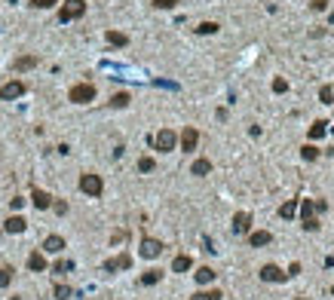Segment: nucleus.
Segmentation results:
<instances>
[{
  "label": "nucleus",
  "mask_w": 334,
  "mask_h": 300,
  "mask_svg": "<svg viewBox=\"0 0 334 300\" xmlns=\"http://www.w3.org/2000/svg\"><path fill=\"white\" fill-rule=\"evenodd\" d=\"M86 13V3L83 0H65V6H62V13H59V21H74Z\"/></svg>",
  "instance_id": "f257e3e1"
},
{
  "label": "nucleus",
  "mask_w": 334,
  "mask_h": 300,
  "mask_svg": "<svg viewBox=\"0 0 334 300\" xmlns=\"http://www.w3.org/2000/svg\"><path fill=\"white\" fill-rule=\"evenodd\" d=\"M67 98H71L74 105H89V101L95 98V86H92V83H77Z\"/></svg>",
  "instance_id": "f03ea898"
},
{
  "label": "nucleus",
  "mask_w": 334,
  "mask_h": 300,
  "mask_svg": "<svg viewBox=\"0 0 334 300\" xmlns=\"http://www.w3.org/2000/svg\"><path fill=\"white\" fill-rule=\"evenodd\" d=\"M175 144H178V135L172 132V129H159L156 138H154V147L159 150V153H169V150H175Z\"/></svg>",
  "instance_id": "7ed1b4c3"
},
{
  "label": "nucleus",
  "mask_w": 334,
  "mask_h": 300,
  "mask_svg": "<svg viewBox=\"0 0 334 300\" xmlns=\"http://www.w3.org/2000/svg\"><path fill=\"white\" fill-rule=\"evenodd\" d=\"M80 190H83L86 196H101L105 184H101V178H98V175H92V171H89V175L80 178Z\"/></svg>",
  "instance_id": "20e7f679"
},
{
  "label": "nucleus",
  "mask_w": 334,
  "mask_h": 300,
  "mask_svg": "<svg viewBox=\"0 0 334 300\" xmlns=\"http://www.w3.org/2000/svg\"><path fill=\"white\" fill-rule=\"evenodd\" d=\"M178 141H181V150H184V153H193V150H197V141H200V132L193 129V126H187V129L178 135Z\"/></svg>",
  "instance_id": "39448f33"
},
{
  "label": "nucleus",
  "mask_w": 334,
  "mask_h": 300,
  "mask_svg": "<svg viewBox=\"0 0 334 300\" xmlns=\"http://www.w3.org/2000/svg\"><path fill=\"white\" fill-rule=\"evenodd\" d=\"M25 95V83H22V80H9V83L0 89V98L3 101H13V98H22Z\"/></svg>",
  "instance_id": "423d86ee"
},
{
  "label": "nucleus",
  "mask_w": 334,
  "mask_h": 300,
  "mask_svg": "<svg viewBox=\"0 0 334 300\" xmlns=\"http://www.w3.org/2000/svg\"><path fill=\"white\" fill-rule=\"evenodd\" d=\"M163 255V242L159 239H141V257H147V260H154V257H159Z\"/></svg>",
  "instance_id": "0eeeda50"
},
{
  "label": "nucleus",
  "mask_w": 334,
  "mask_h": 300,
  "mask_svg": "<svg viewBox=\"0 0 334 300\" xmlns=\"http://www.w3.org/2000/svg\"><path fill=\"white\" fill-rule=\"evenodd\" d=\"M129 267H132V257H129V255H120V257H111V260H105V273L129 270Z\"/></svg>",
  "instance_id": "6e6552de"
},
{
  "label": "nucleus",
  "mask_w": 334,
  "mask_h": 300,
  "mask_svg": "<svg viewBox=\"0 0 334 300\" xmlns=\"http://www.w3.org/2000/svg\"><path fill=\"white\" fill-rule=\"evenodd\" d=\"M31 202H34V209H49V205H52V196L49 193H46V190H40V187H34L31 190Z\"/></svg>",
  "instance_id": "1a4fd4ad"
},
{
  "label": "nucleus",
  "mask_w": 334,
  "mask_h": 300,
  "mask_svg": "<svg viewBox=\"0 0 334 300\" xmlns=\"http://www.w3.org/2000/svg\"><path fill=\"white\" fill-rule=\"evenodd\" d=\"M258 276H261L264 282H282V279H285V273H282L279 267H276V263H267V267H261V273H258Z\"/></svg>",
  "instance_id": "9d476101"
},
{
  "label": "nucleus",
  "mask_w": 334,
  "mask_h": 300,
  "mask_svg": "<svg viewBox=\"0 0 334 300\" xmlns=\"http://www.w3.org/2000/svg\"><path fill=\"white\" fill-rule=\"evenodd\" d=\"M248 227H251V214L248 212H236L233 214V233L243 236V233H248Z\"/></svg>",
  "instance_id": "9b49d317"
},
{
  "label": "nucleus",
  "mask_w": 334,
  "mask_h": 300,
  "mask_svg": "<svg viewBox=\"0 0 334 300\" xmlns=\"http://www.w3.org/2000/svg\"><path fill=\"white\" fill-rule=\"evenodd\" d=\"M25 227H28V221L22 214H13V217H6V221H3L6 233H25Z\"/></svg>",
  "instance_id": "f8f14e48"
},
{
  "label": "nucleus",
  "mask_w": 334,
  "mask_h": 300,
  "mask_svg": "<svg viewBox=\"0 0 334 300\" xmlns=\"http://www.w3.org/2000/svg\"><path fill=\"white\" fill-rule=\"evenodd\" d=\"M43 251H46V255H62V251H65V239L62 236H46Z\"/></svg>",
  "instance_id": "ddd939ff"
},
{
  "label": "nucleus",
  "mask_w": 334,
  "mask_h": 300,
  "mask_svg": "<svg viewBox=\"0 0 334 300\" xmlns=\"http://www.w3.org/2000/svg\"><path fill=\"white\" fill-rule=\"evenodd\" d=\"M270 239H273V236L267 233V230H258V233L248 236V245H251V248H261V245H270Z\"/></svg>",
  "instance_id": "4468645a"
},
{
  "label": "nucleus",
  "mask_w": 334,
  "mask_h": 300,
  "mask_svg": "<svg viewBox=\"0 0 334 300\" xmlns=\"http://www.w3.org/2000/svg\"><path fill=\"white\" fill-rule=\"evenodd\" d=\"M215 276H218V273H215V270H212V267H200V270H197V273H193V279H197V282H200V285H209V282H212V279H215Z\"/></svg>",
  "instance_id": "2eb2a0df"
},
{
  "label": "nucleus",
  "mask_w": 334,
  "mask_h": 300,
  "mask_svg": "<svg viewBox=\"0 0 334 300\" xmlns=\"http://www.w3.org/2000/svg\"><path fill=\"white\" fill-rule=\"evenodd\" d=\"M190 267H193V260H190L187 255H178L175 260H172V270H175V273H187Z\"/></svg>",
  "instance_id": "dca6fc26"
},
{
  "label": "nucleus",
  "mask_w": 334,
  "mask_h": 300,
  "mask_svg": "<svg viewBox=\"0 0 334 300\" xmlns=\"http://www.w3.org/2000/svg\"><path fill=\"white\" fill-rule=\"evenodd\" d=\"M28 267H31L34 273H43V270H46V257L40 255V251H34V255L28 257Z\"/></svg>",
  "instance_id": "f3484780"
},
{
  "label": "nucleus",
  "mask_w": 334,
  "mask_h": 300,
  "mask_svg": "<svg viewBox=\"0 0 334 300\" xmlns=\"http://www.w3.org/2000/svg\"><path fill=\"white\" fill-rule=\"evenodd\" d=\"M105 37H108V43H111V46H129V37H126L123 31H108Z\"/></svg>",
  "instance_id": "a211bd4d"
},
{
  "label": "nucleus",
  "mask_w": 334,
  "mask_h": 300,
  "mask_svg": "<svg viewBox=\"0 0 334 300\" xmlns=\"http://www.w3.org/2000/svg\"><path fill=\"white\" fill-rule=\"evenodd\" d=\"M34 64H37V55H22V59H16V71H31Z\"/></svg>",
  "instance_id": "6ab92c4d"
},
{
  "label": "nucleus",
  "mask_w": 334,
  "mask_h": 300,
  "mask_svg": "<svg viewBox=\"0 0 334 300\" xmlns=\"http://www.w3.org/2000/svg\"><path fill=\"white\" fill-rule=\"evenodd\" d=\"M190 171H193V175H209V171H212V163H209V159H197V163H193L190 166Z\"/></svg>",
  "instance_id": "aec40b11"
},
{
  "label": "nucleus",
  "mask_w": 334,
  "mask_h": 300,
  "mask_svg": "<svg viewBox=\"0 0 334 300\" xmlns=\"http://www.w3.org/2000/svg\"><path fill=\"white\" fill-rule=\"evenodd\" d=\"M221 297H224V294L218 291V288H209V291H197L190 300H221Z\"/></svg>",
  "instance_id": "412c9836"
},
{
  "label": "nucleus",
  "mask_w": 334,
  "mask_h": 300,
  "mask_svg": "<svg viewBox=\"0 0 334 300\" xmlns=\"http://www.w3.org/2000/svg\"><path fill=\"white\" fill-rule=\"evenodd\" d=\"M310 217H316V205H313V199H304L301 202V221H310Z\"/></svg>",
  "instance_id": "4be33fe9"
},
{
  "label": "nucleus",
  "mask_w": 334,
  "mask_h": 300,
  "mask_svg": "<svg viewBox=\"0 0 334 300\" xmlns=\"http://www.w3.org/2000/svg\"><path fill=\"white\" fill-rule=\"evenodd\" d=\"M325 129H328V123H325V120H316L313 126H310V138L316 141V138H322V135H325Z\"/></svg>",
  "instance_id": "5701e85b"
},
{
  "label": "nucleus",
  "mask_w": 334,
  "mask_h": 300,
  "mask_svg": "<svg viewBox=\"0 0 334 300\" xmlns=\"http://www.w3.org/2000/svg\"><path fill=\"white\" fill-rule=\"evenodd\" d=\"M159 279H163V273H159V270H147V273L141 276V285H156Z\"/></svg>",
  "instance_id": "b1692460"
},
{
  "label": "nucleus",
  "mask_w": 334,
  "mask_h": 300,
  "mask_svg": "<svg viewBox=\"0 0 334 300\" xmlns=\"http://www.w3.org/2000/svg\"><path fill=\"white\" fill-rule=\"evenodd\" d=\"M279 214L285 217V221H291V217L297 214V202H294V199H291V202H285V205H282V209H279Z\"/></svg>",
  "instance_id": "393cba45"
},
{
  "label": "nucleus",
  "mask_w": 334,
  "mask_h": 300,
  "mask_svg": "<svg viewBox=\"0 0 334 300\" xmlns=\"http://www.w3.org/2000/svg\"><path fill=\"white\" fill-rule=\"evenodd\" d=\"M301 156L307 159V163H313V159H319V150H316L313 144H304V147H301Z\"/></svg>",
  "instance_id": "a878e982"
},
{
  "label": "nucleus",
  "mask_w": 334,
  "mask_h": 300,
  "mask_svg": "<svg viewBox=\"0 0 334 300\" xmlns=\"http://www.w3.org/2000/svg\"><path fill=\"white\" fill-rule=\"evenodd\" d=\"M126 105H129V92H117L111 98V107H126Z\"/></svg>",
  "instance_id": "bb28decb"
},
{
  "label": "nucleus",
  "mask_w": 334,
  "mask_h": 300,
  "mask_svg": "<svg viewBox=\"0 0 334 300\" xmlns=\"http://www.w3.org/2000/svg\"><path fill=\"white\" fill-rule=\"evenodd\" d=\"M154 169H156V163H154L151 156H141V159H138V171H144V175H147V171H154Z\"/></svg>",
  "instance_id": "cd10ccee"
},
{
  "label": "nucleus",
  "mask_w": 334,
  "mask_h": 300,
  "mask_svg": "<svg viewBox=\"0 0 334 300\" xmlns=\"http://www.w3.org/2000/svg\"><path fill=\"white\" fill-rule=\"evenodd\" d=\"M319 98H322V105H331V101H334V89L331 86H322L319 89Z\"/></svg>",
  "instance_id": "c85d7f7f"
},
{
  "label": "nucleus",
  "mask_w": 334,
  "mask_h": 300,
  "mask_svg": "<svg viewBox=\"0 0 334 300\" xmlns=\"http://www.w3.org/2000/svg\"><path fill=\"white\" fill-rule=\"evenodd\" d=\"M9 282H13V270H9V267H0V288H6Z\"/></svg>",
  "instance_id": "c756f323"
},
{
  "label": "nucleus",
  "mask_w": 334,
  "mask_h": 300,
  "mask_svg": "<svg viewBox=\"0 0 334 300\" xmlns=\"http://www.w3.org/2000/svg\"><path fill=\"white\" fill-rule=\"evenodd\" d=\"M71 294H74V291H71L67 285H55V300H67Z\"/></svg>",
  "instance_id": "7c9ffc66"
},
{
  "label": "nucleus",
  "mask_w": 334,
  "mask_h": 300,
  "mask_svg": "<svg viewBox=\"0 0 334 300\" xmlns=\"http://www.w3.org/2000/svg\"><path fill=\"white\" fill-rule=\"evenodd\" d=\"M197 34H218V25L215 21H202V25L197 28Z\"/></svg>",
  "instance_id": "2f4dec72"
},
{
  "label": "nucleus",
  "mask_w": 334,
  "mask_h": 300,
  "mask_svg": "<svg viewBox=\"0 0 334 300\" xmlns=\"http://www.w3.org/2000/svg\"><path fill=\"white\" fill-rule=\"evenodd\" d=\"M55 3H59V0H31V6H37V9H49Z\"/></svg>",
  "instance_id": "473e14b6"
},
{
  "label": "nucleus",
  "mask_w": 334,
  "mask_h": 300,
  "mask_svg": "<svg viewBox=\"0 0 334 300\" xmlns=\"http://www.w3.org/2000/svg\"><path fill=\"white\" fill-rule=\"evenodd\" d=\"M71 267H74L71 260H59V263H55V267H52V273H67Z\"/></svg>",
  "instance_id": "72a5a7b5"
},
{
  "label": "nucleus",
  "mask_w": 334,
  "mask_h": 300,
  "mask_svg": "<svg viewBox=\"0 0 334 300\" xmlns=\"http://www.w3.org/2000/svg\"><path fill=\"white\" fill-rule=\"evenodd\" d=\"M273 92H279V95H282V92H289V83H285L282 77H279V80H273Z\"/></svg>",
  "instance_id": "f704fd0d"
},
{
  "label": "nucleus",
  "mask_w": 334,
  "mask_h": 300,
  "mask_svg": "<svg viewBox=\"0 0 334 300\" xmlns=\"http://www.w3.org/2000/svg\"><path fill=\"white\" fill-rule=\"evenodd\" d=\"M322 224H319V217H310V221H304V230H310V233H316Z\"/></svg>",
  "instance_id": "c9c22d12"
},
{
  "label": "nucleus",
  "mask_w": 334,
  "mask_h": 300,
  "mask_svg": "<svg viewBox=\"0 0 334 300\" xmlns=\"http://www.w3.org/2000/svg\"><path fill=\"white\" fill-rule=\"evenodd\" d=\"M175 3H178V0H154V6H156V9H172Z\"/></svg>",
  "instance_id": "e433bc0d"
},
{
  "label": "nucleus",
  "mask_w": 334,
  "mask_h": 300,
  "mask_svg": "<svg viewBox=\"0 0 334 300\" xmlns=\"http://www.w3.org/2000/svg\"><path fill=\"white\" fill-rule=\"evenodd\" d=\"M52 209L59 212V214H67V202H52Z\"/></svg>",
  "instance_id": "4c0bfd02"
},
{
  "label": "nucleus",
  "mask_w": 334,
  "mask_h": 300,
  "mask_svg": "<svg viewBox=\"0 0 334 300\" xmlns=\"http://www.w3.org/2000/svg\"><path fill=\"white\" fill-rule=\"evenodd\" d=\"M9 205H13V209H22V205H25V199H22V196H13V199H9Z\"/></svg>",
  "instance_id": "58836bf2"
},
{
  "label": "nucleus",
  "mask_w": 334,
  "mask_h": 300,
  "mask_svg": "<svg viewBox=\"0 0 334 300\" xmlns=\"http://www.w3.org/2000/svg\"><path fill=\"white\" fill-rule=\"evenodd\" d=\"M297 273H301V263H291V267H289V273H285V276H297Z\"/></svg>",
  "instance_id": "ea45409f"
},
{
  "label": "nucleus",
  "mask_w": 334,
  "mask_h": 300,
  "mask_svg": "<svg viewBox=\"0 0 334 300\" xmlns=\"http://www.w3.org/2000/svg\"><path fill=\"white\" fill-rule=\"evenodd\" d=\"M328 6V0H313V9H325Z\"/></svg>",
  "instance_id": "a19ab883"
},
{
  "label": "nucleus",
  "mask_w": 334,
  "mask_h": 300,
  "mask_svg": "<svg viewBox=\"0 0 334 300\" xmlns=\"http://www.w3.org/2000/svg\"><path fill=\"white\" fill-rule=\"evenodd\" d=\"M325 267H328V270L334 267V255H328V257H325Z\"/></svg>",
  "instance_id": "79ce46f5"
},
{
  "label": "nucleus",
  "mask_w": 334,
  "mask_h": 300,
  "mask_svg": "<svg viewBox=\"0 0 334 300\" xmlns=\"http://www.w3.org/2000/svg\"><path fill=\"white\" fill-rule=\"evenodd\" d=\"M331 294H334V285H331Z\"/></svg>",
  "instance_id": "37998d69"
}]
</instances>
